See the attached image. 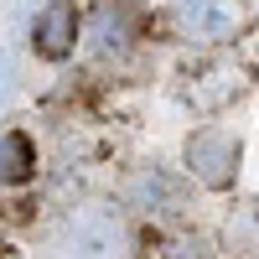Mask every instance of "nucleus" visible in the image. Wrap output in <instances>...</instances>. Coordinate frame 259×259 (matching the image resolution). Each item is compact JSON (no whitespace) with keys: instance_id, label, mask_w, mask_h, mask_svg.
<instances>
[{"instance_id":"nucleus-1","label":"nucleus","mask_w":259,"mask_h":259,"mask_svg":"<svg viewBox=\"0 0 259 259\" xmlns=\"http://www.w3.org/2000/svg\"><path fill=\"white\" fill-rule=\"evenodd\" d=\"M187 171L197 177L202 187H233V177H239V161H244V145L228 135V130H218V124H207V130H197V135L187 140Z\"/></svg>"},{"instance_id":"nucleus-2","label":"nucleus","mask_w":259,"mask_h":259,"mask_svg":"<svg viewBox=\"0 0 259 259\" xmlns=\"http://www.w3.org/2000/svg\"><path fill=\"white\" fill-rule=\"evenodd\" d=\"M244 11L233 0H182L177 6V26L192 36V41H228L239 31Z\"/></svg>"},{"instance_id":"nucleus-3","label":"nucleus","mask_w":259,"mask_h":259,"mask_svg":"<svg viewBox=\"0 0 259 259\" xmlns=\"http://www.w3.org/2000/svg\"><path fill=\"white\" fill-rule=\"evenodd\" d=\"M73 41H78V11H73V0H52V6L36 16V52L47 62H62L73 52Z\"/></svg>"},{"instance_id":"nucleus-4","label":"nucleus","mask_w":259,"mask_h":259,"mask_svg":"<svg viewBox=\"0 0 259 259\" xmlns=\"http://www.w3.org/2000/svg\"><path fill=\"white\" fill-rule=\"evenodd\" d=\"M31 171H36V150H31V140L21 135V130L0 135V187H21Z\"/></svg>"},{"instance_id":"nucleus-5","label":"nucleus","mask_w":259,"mask_h":259,"mask_svg":"<svg viewBox=\"0 0 259 259\" xmlns=\"http://www.w3.org/2000/svg\"><path fill=\"white\" fill-rule=\"evenodd\" d=\"M130 202H135V207H156V202H171V207H177V202H182V187L171 182V177H161V171H145V177L130 182Z\"/></svg>"},{"instance_id":"nucleus-6","label":"nucleus","mask_w":259,"mask_h":259,"mask_svg":"<svg viewBox=\"0 0 259 259\" xmlns=\"http://www.w3.org/2000/svg\"><path fill=\"white\" fill-rule=\"evenodd\" d=\"M94 41H99L104 52H109V47H124V41H130V11H124V6H104L99 21H94Z\"/></svg>"}]
</instances>
